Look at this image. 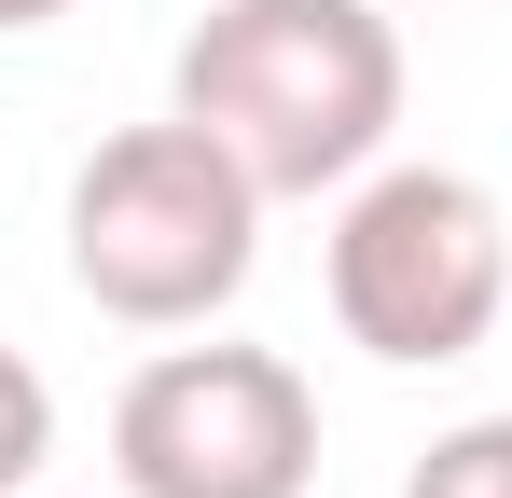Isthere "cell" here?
Segmentation results:
<instances>
[{"mask_svg": "<svg viewBox=\"0 0 512 498\" xmlns=\"http://www.w3.org/2000/svg\"><path fill=\"white\" fill-rule=\"evenodd\" d=\"M125 498H305L319 485V388L277 346H167L111 402Z\"/></svg>", "mask_w": 512, "mask_h": 498, "instance_id": "277c9868", "label": "cell"}, {"mask_svg": "<svg viewBox=\"0 0 512 498\" xmlns=\"http://www.w3.org/2000/svg\"><path fill=\"white\" fill-rule=\"evenodd\" d=\"M56 14H84V0H0V42H28V28H56Z\"/></svg>", "mask_w": 512, "mask_h": 498, "instance_id": "52a82bcc", "label": "cell"}, {"mask_svg": "<svg viewBox=\"0 0 512 498\" xmlns=\"http://www.w3.org/2000/svg\"><path fill=\"white\" fill-rule=\"evenodd\" d=\"M42 457H56V388H42L28 346H0V498L42 485Z\"/></svg>", "mask_w": 512, "mask_h": 498, "instance_id": "8992f818", "label": "cell"}, {"mask_svg": "<svg viewBox=\"0 0 512 498\" xmlns=\"http://www.w3.org/2000/svg\"><path fill=\"white\" fill-rule=\"evenodd\" d=\"M167 111H194L263 194H346L402 139V28L374 0H208L167 70Z\"/></svg>", "mask_w": 512, "mask_h": 498, "instance_id": "6da1fadb", "label": "cell"}, {"mask_svg": "<svg viewBox=\"0 0 512 498\" xmlns=\"http://www.w3.org/2000/svg\"><path fill=\"white\" fill-rule=\"evenodd\" d=\"M333 332L388 374H429V360H471L485 332L512 319V222L471 166H360L333 208Z\"/></svg>", "mask_w": 512, "mask_h": 498, "instance_id": "3957f363", "label": "cell"}, {"mask_svg": "<svg viewBox=\"0 0 512 498\" xmlns=\"http://www.w3.org/2000/svg\"><path fill=\"white\" fill-rule=\"evenodd\" d=\"M263 194L194 111H153L70 166V291L125 332H208L263 263Z\"/></svg>", "mask_w": 512, "mask_h": 498, "instance_id": "7a4b0ae2", "label": "cell"}, {"mask_svg": "<svg viewBox=\"0 0 512 498\" xmlns=\"http://www.w3.org/2000/svg\"><path fill=\"white\" fill-rule=\"evenodd\" d=\"M28 498H42V485H28Z\"/></svg>", "mask_w": 512, "mask_h": 498, "instance_id": "ba28073f", "label": "cell"}, {"mask_svg": "<svg viewBox=\"0 0 512 498\" xmlns=\"http://www.w3.org/2000/svg\"><path fill=\"white\" fill-rule=\"evenodd\" d=\"M402 498H512V415H457L402 471Z\"/></svg>", "mask_w": 512, "mask_h": 498, "instance_id": "5b68a950", "label": "cell"}]
</instances>
